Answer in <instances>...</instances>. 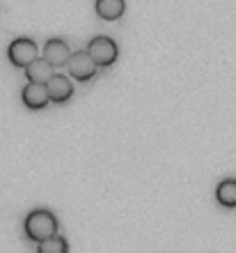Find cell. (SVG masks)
I'll return each mask as SVG.
<instances>
[{"instance_id": "obj_10", "label": "cell", "mask_w": 236, "mask_h": 253, "mask_svg": "<svg viewBox=\"0 0 236 253\" xmlns=\"http://www.w3.org/2000/svg\"><path fill=\"white\" fill-rule=\"evenodd\" d=\"M216 198L223 207H236V180H223L216 189Z\"/></svg>"}, {"instance_id": "obj_6", "label": "cell", "mask_w": 236, "mask_h": 253, "mask_svg": "<svg viewBox=\"0 0 236 253\" xmlns=\"http://www.w3.org/2000/svg\"><path fill=\"white\" fill-rule=\"evenodd\" d=\"M44 58L58 69V67H65L69 62L71 48L67 46V42H62V40H48L46 46H44Z\"/></svg>"}, {"instance_id": "obj_4", "label": "cell", "mask_w": 236, "mask_h": 253, "mask_svg": "<svg viewBox=\"0 0 236 253\" xmlns=\"http://www.w3.org/2000/svg\"><path fill=\"white\" fill-rule=\"evenodd\" d=\"M97 62L92 60V55L90 53H71V58H69V62H67V69H69V74H71L76 81H90L97 74Z\"/></svg>"}, {"instance_id": "obj_9", "label": "cell", "mask_w": 236, "mask_h": 253, "mask_svg": "<svg viewBox=\"0 0 236 253\" xmlns=\"http://www.w3.org/2000/svg\"><path fill=\"white\" fill-rule=\"evenodd\" d=\"M94 7H97V14L101 16V19L117 21L119 16L124 14L126 2H124V0H97V2H94Z\"/></svg>"}, {"instance_id": "obj_5", "label": "cell", "mask_w": 236, "mask_h": 253, "mask_svg": "<svg viewBox=\"0 0 236 253\" xmlns=\"http://www.w3.org/2000/svg\"><path fill=\"white\" fill-rule=\"evenodd\" d=\"M21 99H23V104H26L28 108L41 111V108H46V104L51 101V94H48L46 83H33V81H28V85L23 87V92H21Z\"/></svg>"}, {"instance_id": "obj_7", "label": "cell", "mask_w": 236, "mask_h": 253, "mask_svg": "<svg viewBox=\"0 0 236 253\" xmlns=\"http://www.w3.org/2000/svg\"><path fill=\"white\" fill-rule=\"evenodd\" d=\"M46 87H48V94H51V101H55V104H65V101L71 99L73 94L71 81L67 76H60V74H53V79L46 83Z\"/></svg>"}, {"instance_id": "obj_3", "label": "cell", "mask_w": 236, "mask_h": 253, "mask_svg": "<svg viewBox=\"0 0 236 253\" xmlns=\"http://www.w3.org/2000/svg\"><path fill=\"white\" fill-rule=\"evenodd\" d=\"M7 55H9V60H12L14 67H21V69H26L30 62L37 58V44L33 40H14L7 48Z\"/></svg>"}, {"instance_id": "obj_8", "label": "cell", "mask_w": 236, "mask_h": 253, "mask_svg": "<svg viewBox=\"0 0 236 253\" xmlns=\"http://www.w3.org/2000/svg\"><path fill=\"white\" fill-rule=\"evenodd\" d=\"M55 74V67L46 60V58H34L30 65L26 67V76L33 83H48Z\"/></svg>"}, {"instance_id": "obj_1", "label": "cell", "mask_w": 236, "mask_h": 253, "mask_svg": "<svg viewBox=\"0 0 236 253\" xmlns=\"http://www.w3.org/2000/svg\"><path fill=\"white\" fill-rule=\"evenodd\" d=\"M26 235L28 240L33 242H41V240H48L53 235L58 233V219H55V214L48 212V210H34L26 216Z\"/></svg>"}, {"instance_id": "obj_2", "label": "cell", "mask_w": 236, "mask_h": 253, "mask_svg": "<svg viewBox=\"0 0 236 253\" xmlns=\"http://www.w3.org/2000/svg\"><path fill=\"white\" fill-rule=\"evenodd\" d=\"M87 53L92 55V60L99 67H110L117 60V44L108 37H94L87 46Z\"/></svg>"}, {"instance_id": "obj_11", "label": "cell", "mask_w": 236, "mask_h": 253, "mask_svg": "<svg viewBox=\"0 0 236 253\" xmlns=\"http://www.w3.org/2000/svg\"><path fill=\"white\" fill-rule=\"evenodd\" d=\"M67 242L60 240L58 235H53V237H48V240H41L37 242V251L39 253H67Z\"/></svg>"}]
</instances>
